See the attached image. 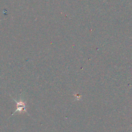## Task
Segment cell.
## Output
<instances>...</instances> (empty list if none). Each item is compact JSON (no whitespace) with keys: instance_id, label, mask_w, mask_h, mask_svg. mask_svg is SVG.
Masks as SVG:
<instances>
[{"instance_id":"cell-1","label":"cell","mask_w":132,"mask_h":132,"mask_svg":"<svg viewBox=\"0 0 132 132\" xmlns=\"http://www.w3.org/2000/svg\"><path fill=\"white\" fill-rule=\"evenodd\" d=\"M12 99L16 103V109L14 111V112L12 114V115L17 111H19L20 113H21L23 111L27 112V111L26 110V102L23 101L22 100L16 101L14 98H12Z\"/></svg>"}]
</instances>
